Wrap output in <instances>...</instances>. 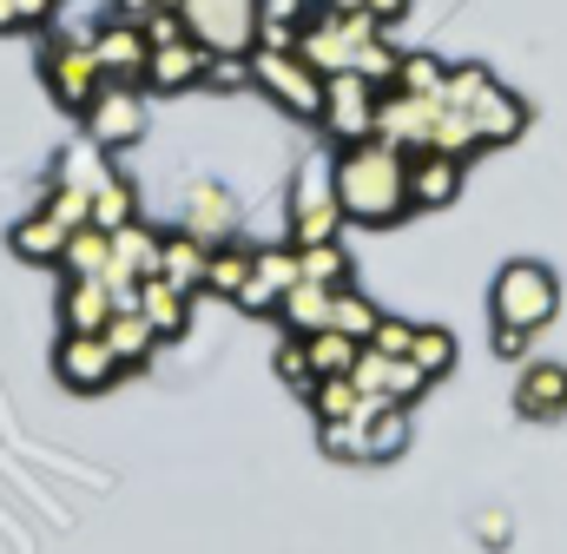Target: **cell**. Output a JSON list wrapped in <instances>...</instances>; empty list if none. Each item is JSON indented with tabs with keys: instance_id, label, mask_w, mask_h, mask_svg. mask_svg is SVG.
<instances>
[{
	"instance_id": "cell-1",
	"label": "cell",
	"mask_w": 567,
	"mask_h": 554,
	"mask_svg": "<svg viewBox=\"0 0 567 554\" xmlns=\"http://www.w3.org/2000/svg\"><path fill=\"white\" fill-rule=\"evenodd\" d=\"M337 198L343 218L357 225H403L410 218V152L363 138V145H337Z\"/></svg>"
},
{
	"instance_id": "cell-2",
	"label": "cell",
	"mask_w": 567,
	"mask_h": 554,
	"mask_svg": "<svg viewBox=\"0 0 567 554\" xmlns=\"http://www.w3.org/2000/svg\"><path fill=\"white\" fill-rule=\"evenodd\" d=\"M343 232V198H337V165L330 158H310L297 165L290 178V245H330Z\"/></svg>"
},
{
	"instance_id": "cell-3",
	"label": "cell",
	"mask_w": 567,
	"mask_h": 554,
	"mask_svg": "<svg viewBox=\"0 0 567 554\" xmlns=\"http://www.w3.org/2000/svg\"><path fill=\"white\" fill-rule=\"evenodd\" d=\"M251 86L271 93L290 120H323V73L303 60V53H271V47H251Z\"/></svg>"
},
{
	"instance_id": "cell-4",
	"label": "cell",
	"mask_w": 567,
	"mask_h": 554,
	"mask_svg": "<svg viewBox=\"0 0 567 554\" xmlns=\"http://www.w3.org/2000/svg\"><path fill=\"white\" fill-rule=\"evenodd\" d=\"M555 304H561V290H555V271L548 265H508V271L495 277V290H488V310H495V324L502 330H542L548 317H555Z\"/></svg>"
},
{
	"instance_id": "cell-5",
	"label": "cell",
	"mask_w": 567,
	"mask_h": 554,
	"mask_svg": "<svg viewBox=\"0 0 567 554\" xmlns=\"http://www.w3.org/2000/svg\"><path fill=\"white\" fill-rule=\"evenodd\" d=\"M40 80H47V93L66 106V113H86L100 93H106V66H100V53H93V40H53L47 53H40Z\"/></svg>"
},
{
	"instance_id": "cell-6",
	"label": "cell",
	"mask_w": 567,
	"mask_h": 554,
	"mask_svg": "<svg viewBox=\"0 0 567 554\" xmlns=\"http://www.w3.org/2000/svg\"><path fill=\"white\" fill-rule=\"evenodd\" d=\"M178 13L205 53H251L258 47V0H178Z\"/></svg>"
},
{
	"instance_id": "cell-7",
	"label": "cell",
	"mask_w": 567,
	"mask_h": 554,
	"mask_svg": "<svg viewBox=\"0 0 567 554\" xmlns=\"http://www.w3.org/2000/svg\"><path fill=\"white\" fill-rule=\"evenodd\" d=\"M80 120H86V138H93L100 152H126V145H140L145 138V86L140 80H106V93H100Z\"/></svg>"
},
{
	"instance_id": "cell-8",
	"label": "cell",
	"mask_w": 567,
	"mask_h": 554,
	"mask_svg": "<svg viewBox=\"0 0 567 554\" xmlns=\"http://www.w3.org/2000/svg\"><path fill=\"white\" fill-rule=\"evenodd\" d=\"M377 100L383 93L363 73H330V86H323V133L337 138V145L377 138Z\"/></svg>"
},
{
	"instance_id": "cell-9",
	"label": "cell",
	"mask_w": 567,
	"mask_h": 554,
	"mask_svg": "<svg viewBox=\"0 0 567 554\" xmlns=\"http://www.w3.org/2000/svg\"><path fill=\"white\" fill-rule=\"evenodd\" d=\"M53 377H60L73 397H93V390H106V383L120 377V357L106 350V337H80V330H66V337L53 343Z\"/></svg>"
},
{
	"instance_id": "cell-10",
	"label": "cell",
	"mask_w": 567,
	"mask_h": 554,
	"mask_svg": "<svg viewBox=\"0 0 567 554\" xmlns=\"http://www.w3.org/2000/svg\"><path fill=\"white\" fill-rule=\"evenodd\" d=\"M245 225V212H238V198L218 185V178H192V192H185V218H178V232H192L198 245H231V232Z\"/></svg>"
},
{
	"instance_id": "cell-11",
	"label": "cell",
	"mask_w": 567,
	"mask_h": 554,
	"mask_svg": "<svg viewBox=\"0 0 567 554\" xmlns=\"http://www.w3.org/2000/svg\"><path fill=\"white\" fill-rule=\"evenodd\" d=\"M350 383H357L370 403H416V397L429 390V377L410 363V357H383V350H370V343H363V357H357Z\"/></svg>"
},
{
	"instance_id": "cell-12",
	"label": "cell",
	"mask_w": 567,
	"mask_h": 554,
	"mask_svg": "<svg viewBox=\"0 0 567 554\" xmlns=\"http://www.w3.org/2000/svg\"><path fill=\"white\" fill-rule=\"evenodd\" d=\"M435 113L442 100H416V93H383L377 100V138L396 145V152H429V133H435Z\"/></svg>"
},
{
	"instance_id": "cell-13",
	"label": "cell",
	"mask_w": 567,
	"mask_h": 554,
	"mask_svg": "<svg viewBox=\"0 0 567 554\" xmlns=\"http://www.w3.org/2000/svg\"><path fill=\"white\" fill-rule=\"evenodd\" d=\"M290 284H303V271H297V245H258V258H251V284H245L231 304L251 310V317H265V310H278L284 304Z\"/></svg>"
},
{
	"instance_id": "cell-14",
	"label": "cell",
	"mask_w": 567,
	"mask_h": 554,
	"mask_svg": "<svg viewBox=\"0 0 567 554\" xmlns=\"http://www.w3.org/2000/svg\"><path fill=\"white\" fill-rule=\"evenodd\" d=\"M93 53H100V66L113 73V80H140L145 86V66H152V40H145L140 20H100L93 27Z\"/></svg>"
},
{
	"instance_id": "cell-15",
	"label": "cell",
	"mask_w": 567,
	"mask_h": 554,
	"mask_svg": "<svg viewBox=\"0 0 567 554\" xmlns=\"http://www.w3.org/2000/svg\"><path fill=\"white\" fill-rule=\"evenodd\" d=\"M113 317H120V304H113V290L100 277H66V290H60V330L100 337Z\"/></svg>"
},
{
	"instance_id": "cell-16",
	"label": "cell",
	"mask_w": 567,
	"mask_h": 554,
	"mask_svg": "<svg viewBox=\"0 0 567 554\" xmlns=\"http://www.w3.org/2000/svg\"><path fill=\"white\" fill-rule=\"evenodd\" d=\"M462 192V158L449 152H410V212H442Z\"/></svg>"
},
{
	"instance_id": "cell-17",
	"label": "cell",
	"mask_w": 567,
	"mask_h": 554,
	"mask_svg": "<svg viewBox=\"0 0 567 554\" xmlns=\"http://www.w3.org/2000/svg\"><path fill=\"white\" fill-rule=\"evenodd\" d=\"M205 47L198 40H172V47H152V66H145V93H185V86H205Z\"/></svg>"
},
{
	"instance_id": "cell-18",
	"label": "cell",
	"mask_w": 567,
	"mask_h": 554,
	"mask_svg": "<svg viewBox=\"0 0 567 554\" xmlns=\"http://www.w3.org/2000/svg\"><path fill=\"white\" fill-rule=\"evenodd\" d=\"M66 245H73V225L53 218L47 205H33V212L13 225V258H27V265H60Z\"/></svg>"
},
{
	"instance_id": "cell-19",
	"label": "cell",
	"mask_w": 567,
	"mask_h": 554,
	"mask_svg": "<svg viewBox=\"0 0 567 554\" xmlns=\"http://www.w3.org/2000/svg\"><path fill=\"white\" fill-rule=\"evenodd\" d=\"M140 317L158 330V343H165V337H185V324H192V290H178V284H165V277H145L140 284Z\"/></svg>"
},
{
	"instance_id": "cell-20",
	"label": "cell",
	"mask_w": 567,
	"mask_h": 554,
	"mask_svg": "<svg viewBox=\"0 0 567 554\" xmlns=\"http://www.w3.org/2000/svg\"><path fill=\"white\" fill-rule=\"evenodd\" d=\"M515 410L535 416V422L561 416L567 410V370H561V363H528V370H522V383H515Z\"/></svg>"
},
{
	"instance_id": "cell-21",
	"label": "cell",
	"mask_w": 567,
	"mask_h": 554,
	"mask_svg": "<svg viewBox=\"0 0 567 554\" xmlns=\"http://www.w3.org/2000/svg\"><path fill=\"white\" fill-rule=\"evenodd\" d=\"M468 120H475V133H482V145H508V138H522V126H528V106L515 100V93H502V86H488L475 106H468Z\"/></svg>"
},
{
	"instance_id": "cell-22",
	"label": "cell",
	"mask_w": 567,
	"mask_h": 554,
	"mask_svg": "<svg viewBox=\"0 0 567 554\" xmlns=\"http://www.w3.org/2000/svg\"><path fill=\"white\" fill-rule=\"evenodd\" d=\"M357 422H363V449H370V462H390V455L410 449V403H370Z\"/></svg>"
},
{
	"instance_id": "cell-23",
	"label": "cell",
	"mask_w": 567,
	"mask_h": 554,
	"mask_svg": "<svg viewBox=\"0 0 567 554\" xmlns=\"http://www.w3.org/2000/svg\"><path fill=\"white\" fill-rule=\"evenodd\" d=\"M205 258H212V245H198L192 232H165V252H158V277L198 297V290H205Z\"/></svg>"
},
{
	"instance_id": "cell-24",
	"label": "cell",
	"mask_w": 567,
	"mask_h": 554,
	"mask_svg": "<svg viewBox=\"0 0 567 554\" xmlns=\"http://www.w3.org/2000/svg\"><path fill=\"white\" fill-rule=\"evenodd\" d=\"M100 337H106V350L120 357V370H140V363H152V350H158V330L145 324L140 310H120Z\"/></svg>"
},
{
	"instance_id": "cell-25",
	"label": "cell",
	"mask_w": 567,
	"mask_h": 554,
	"mask_svg": "<svg viewBox=\"0 0 567 554\" xmlns=\"http://www.w3.org/2000/svg\"><path fill=\"white\" fill-rule=\"evenodd\" d=\"M330 297H337V290H323V284H290V290H284V304H278L284 330H290V337L330 330Z\"/></svg>"
},
{
	"instance_id": "cell-26",
	"label": "cell",
	"mask_w": 567,
	"mask_h": 554,
	"mask_svg": "<svg viewBox=\"0 0 567 554\" xmlns=\"http://www.w3.org/2000/svg\"><path fill=\"white\" fill-rule=\"evenodd\" d=\"M113 178V165H106V152L93 145V138H73L66 152H60V165H53V185H80V192H100Z\"/></svg>"
},
{
	"instance_id": "cell-27",
	"label": "cell",
	"mask_w": 567,
	"mask_h": 554,
	"mask_svg": "<svg viewBox=\"0 0 567 554\" xmlns=\"http://www.w3.org/2000/svg\"><path fill=\"white\" fill-rule=\"evenodd\" d=\"M303 403H310L317 422H357V416L370 410V397H363L350 377H317V390H310Z\"/></svg>"
},
{
	"instance_id": "cell-28",
	"label": "cell",
	"mask_w": 567,
	"mask_h": 554,
	"mask_svg": "<svg viewBox=\"0 0 567 554\" xmlns=\"http://www.w3.org/2000/svg\"><path fill=\"white\" fill-rule=\"evenodd\" d=\"M303 350H310V377H350V370H357V357H363V343H357V337H343V330H310V337H303Z\"/></svg>"
},
{
	"instance_id": "cell-29",
	"label": "cell",
	"mask_w": 567,
	"mask_h": 554,
	"mask_svg": "<svg viewBox=\"0 0 567 554\" xmlns=\"http://www.w3.org/2000/svg\"><path fill=\"white\" fill-rule=\"evenodd\" d=\"M251 258H258V252H245V245H218V252L205 258V297H238V290L251 284Z\"/></svg>"
},
{
	"instance_id": "cell-30",
	"label": "cell",
	"mask_w": 567,
	"mask_h": 554,
	"mask_svg": "<svg viewBox=\"0 0 567 554\" xmlns=\"http://www.w3.org/2000/svg\"><path fill=\"white\" fill-rule=\"evenodd\" d=\"M377 324H383V310L350 284V290H337L330 297V330H343V337H357V343H370L377 337Z\"/></svg>"
},
{
	"instance_id": "cell-31",
	"label": "cell",
	"mask_w": 567,
	"mask_h": 554,
	"mask_svg": "<svg viewBox=\"0 0 567 554\" xmlns=\"http://www.w3.org/2000/svg\"><path fill=\"white\" fill-rule=\"evenodd\" d=\"M60 265H66V277H106V265H113V232H100V225H80Z\"/></svg>"
},
{
	"instance_id": "cell-32",
	"label": "cell",
	"mask_w": 567,
	"mask_h": 554,
	"mask_svg": "<svg viewBox=\"0 0 567 554\" xmlns=\"http://www.w3.org/2000/svg\"><path fill=\"white\" fill-rule=\"evenodd\" d=\"M297 271L303 284H323V290H350V252L330 238V245H303L297 252Z\"/></svg>"
},
{
	"instance_id": "cell-33",
	"label": "cell",
	"mask_w": 567,
	"mask_h": 554,
	"mask_svg": "<svg viewBox=\"0 0 567 554\" xmlns=\"http://www.w3.org/2000/svg\"><path fill=\"white\" fill-rule=\"evenodd\" d=\"M133 218H140V192L113 172V178L93 192V225H100V232H120V225H133Z\"/></svg>"
},
{
	"instance_id": "cell-34",
	"label": "cell",
	"mask_w": 567,
	"mask_h": 554,
	"mask_svg": "<svg viewBox=\"0 0 567 554\" xmlns=\"http://www.w3.org/2000/svg\"><path fill=\"white\" fill-rule=\"evenodd\" d=\"M442 86H449V66H442V60H429V53H403V66H396V93L442 100Z\"/></svg>"
},
{
	"instance_id": "cell-35",
	"label": "cell",
	"mask_w": 567,
	"mask_h": 554,
	"mask_svg": "<svg viewBox=\"0 0 567 554\" xmlns=\"http://www.w3.org/2000/svg\"><path fill=\"white\" fill-rule=\"evenodd\" d=\"M410 363L435 383V377L455 363V337H449V330H435V324H416V350H410Z\"/></svg>"
},
{
	"instance_id": "cell-36",
	"label": "cell",
	"mask_w": 567,
	"mask_h": 554,
	"mask_svg": "<svg viewBox=\"0 0 567 554\" xmlns=\"http://www.w3.org/2000/svg\"><path fill=\"white\" fill-rule=\"evenodd\" d=\"M205 86L212 93H245L251 86V53H212L205 60Z\"/></svg>"
},
{
	"instance_id": "cell-37",
	"label": "cell",
	"mask_w": 567,
	"mask_h": 554,
	"mask_svg": "<svg viewBox=\"0 0 567 554\" xmlns=\"http://www.w3.org/2000/svg\"><path fill=\"white\" fill-rule=\"evenodd\" d=\"M317 442H323V455H337V462H370L363 422H317Z\"/></svg>"
},
{
	"instance_id": "cell-38",
	"label": "cell",
	"mask_w": 567,
	"mask_h": 554,
	"mask_svg": "<svg viewBox=\"0 0 567 554\" xmlns=\"http://www.w3.org/2000/svg\"><path fill=\"white\" fill-rule=\"evenodd\" d=\"M278 377L297 390V397H310L317 390V377H310V350H303V337H284L278 343Z\"/></svg>"
},
{
	"instance_id": "cell-39",
	"label": "cell",
	"mask_w": 567,
	"mask_h": 554,
	"mask_svg": "<svg viewBox=\"0 0 567 554\" xmlns=\"http://www.w3.org/2000/svg\"><path fill=\"white\" fill-rule=\"evenodd\" d=\"M370 350H383V357H410V350H416V324L383 317V324H377V337H370Z\"/></svg>"
},
{
	"instance_id": "cell-40",
	"label": "cell",
	"mask_w": 567,
	"mask_h": 554,
	"mask_svg": "<svg viewBox=\"0 0 567 554\" xmlns=\"http://www.w3.org/2000/svg\"><path fill=\"white\" fill-rule=\"evenodd\" d=\"M140 27H145V40H152V47H172V40H192V33H185V13H178V7H152V13H145Z\"/></svg>"
},
{
	"instance_id": "cell-41",
	"label": "cell",
	"mask_w": 567,
	"mask_h": 554,
	"mask_svg": "<svg viewBox=\"0 0 567 554\" xmlns=\"http://www.w3.org/2000/svg\"><path fill=\"white\" fill-rule=\"evenodd\" d=\"M297 33L303 27H290V20H258V47H271V53H297Z\"/></svg>"
},
{
	"instance_id": "cell-42",
	"label": "cell",
	"mask_w": 567,
	"mask_h": 554,
	"mask_svg": "<svg viewBox=\"0 0 567 554\" xmlns=\"http://www.w3.org/2000/svg\"><path fill=\"white\" fill-rule=\"evenodd\" d=\"M13 13H20V33L27 27H53L60 20V0H13Z\"/></svg>"
},
{
	"instance_id": "cell-43",
	"label": "cell",
	"mask_w": 567,
	"mask_h": 554,
	"mask_svg": "<svg viewBox=\"0 0 567 554\" xmlns=\"http://www.w3.org/2000/svg\"><path fill=\"white\" fill-rule=\"evenodd\" d=\"M258 20H290V27H303V20H310V0H258Z\"/></svg>"
},
{
	"instance_id": "cell-44",
	"label": "cell",
	"mask_w": 567,
	"mask_h": 554,
	"mask_svg": "<svg viewBox=\"0 0 567 554\" xmlns=\"http://www.w3.org/2000/svg\"><path fill=\"white\" fill-rule=\"evenodd\" d=\"M363 13L390 27V20H403V13H410V0H363Z\"/></svg>"
},
{
	"instance_id": "cell-45",
	"label": "cell",
	"mask_w": 567,
	"mask_h": 554,
	"mask_svg": "<svg viewBox=\"0 0 567 554\" xmlns=\"http://www.w3.org/2000/svg\"><path fill=\"white\" fill-rule=\"evenodd\" d=\"M495 350H502V357H522V350H528V330H502V324H495Z\"/></svg>"
},
{
	"instance_id": "cell-46",
	"label": "cell",
	"mask_w": 567,
	"mask_h": 554,
	"mask_svg": "<svg viewBox=\"0 0 567 554\" xmlns=\"http://www.w3.org/2000/svg\"><path fill=\"white\" fill-rule=\"evenodd\" d=\"M0 33H20V13H13V0H0Z\"/></svg>"
},
{
	"instance_id": "cell-47",
	"label": "cell",
	"mask_w": 567,
	"mask_h": 554,
	"mask_svg": "<svg viewBox=\"0 0 567 554\" xmlns=\"http://www.w3.org/2000/svg\"><path fill=\"white\" fill-rule=\"evenodd\" d=\"M323 7H337V13H357V7H363V0H323Z\"/></svg>"
}]
</instances>
